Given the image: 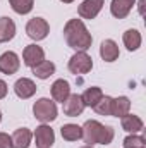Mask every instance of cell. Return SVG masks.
I'll return each instance as SVG.
<instances>
[{
    "label": "cell",
    "mask_w": 146,
    "mask_h": 148,
    "mask_svg": "<svg viewBox=\"0 0 146 148\" xmlns=\"http://www.w3.org/2000/svg\"><path fill=\"white\" fill-rule=\"evenodd\" d=\"M64 38L67 45L74 48L76 52H86L93 43V38L88 33V28L84 26L81 19L67 21V24L64 26Z\"/></svg>",
    "instance_id": "1"
},
{
    "label": "cell",
    "mask_w": 146,
    "mask_h": 148,
    "mask_svg": "<svg viewBox=\"0 0 146 148\" xmlns=\"http://www.w3.org/2000/svg\"><path fill=\"white\" fill-rule=\"evenodd\" d=\"M83 129V140L86 145L93 147V145H110L113 136H115V131L112 126H103L100 124L98 121H86L84 126L81 127Z\"/></svg>",
    "instance_id": "2"
},
{
    "label": "cell",
    "mask_w": 146,
    "mask_h": 148,
    "mask_svg": "<svg viewBox=\"0 0 146 148\" xmlns=\"http://www.w3.org/2000/svg\"><path fill=\"white\" fill-rule=\"evenodd\" d=\"M33 114H35V117L38 121H41L43 124L52 122V121L57 119V105L50 98H40L33 105Z\"/></svg>",
    "instance_id": "3"
},
{
    "label": "cell",
    "mask_w": 146,
    "mask_h": 148,
    "mask_svg": "<svg viewBox=\"0 0 146 148\" xmlns=\"http://www.w3.org/2000/svg\"><path fill=\"white\" fill-rule=\"evenodd\" d=\"M93 67V59L86 52H76L69 60V71L72 74H86Z\"/></svg>",
    "instance_id": "4"
},
{
    "label": "cell",
    "mask_w": 146,
    "mask_h": 148,
    "mask_svg": "<svg viewBox=\"0 0 146 148\" xmlns=\"http://www.w3.org/2000/svg\"><path fill=\"white\" fill-rule=\"evenodd\" d=\"M26 33H28V36L31 38V40H45V38L48 36V33H50V26H48V23L45 21V19H41V17H33V19H29V23L26 24Z\"/></svg>",
    "instance_id": "5"
},
{
    "label": "cell",
    "mask_w": 146,
    "mask_h": 148,
    "mask_svg": "<svg viewBox=\"0 0 146 148\" xmlns=\"http://www.w3.org/2000/svg\"><path fill=\"white\" fill-rule=\"evenodd\" d=\"M35 141H36L38 148H50L55 143V133L50 126L46 124H41L38 126L36 131H35Z\"/></svg>",
    "instance_id": "6"
},
{
    "label": "cell",
    "mask_w": 146,
    "mask_h": 148,
    "mask_svg": "<svg viewBox=\"0 0 146 148\" xmlns=\"http://www.w3.org/2000/svg\"><path fill=\"white\" fill-rule=\"evenodd\" d=\"M103 5H105V0H84L79 5L77 12L83 19H95L103 9Z\"/></svg>",
    "instance_id": "7"
},
{
    "label": "cell",
    "mask_w": 146,
    "mask_h": 148,
    "mask_svg": "<svg viewBox=\"0 0 146 148\" xmlns=\"http://www.w3.org/2000/svg\"><path fill=\"white\" fill-rule=\"evenodd\" d=\"M62 109H64V114L67 117H77L81 115L83 110H84V103L81 100V95H69L65 98V102H62Z\"/></svg>",
    "instance_id": "8"
},
{
    "label": "cell",
    "mask_w": 146,
    "mask_h": 148,
    "mask_svg": "<svg viewBox=\"0 0 146 148\" xmlns=\"http://www.w3.org/2000/svg\"><path fill=\"white\" fill-rule=\"evenodd\" d=\"M19 66H21V62H19L17 53H14V52H5V53L0 55V73L7 74V76L16 74L17 69H19Z\"/></svg>",
    "instance_id": "9"
},
{
    "label": "cell",
    "mask_w": 146,
    "mask_h": 148,
    "mask_svg": "<svg viewBox=\"0 0 146 148\" xmlns=\"http://www.w3.org/2000/svg\"><path fill=\"white\" fill-rule=\"evenodd\" d=\"M23 59H24V64L28 67H35L40 62L45 60V52L38 45H28L23 52Z\"/></svg>",
    "instance_id": "10"
},
{
    "label": "cell",
    "mask_w": 146,
    "mask_h": 148,
    "mask_svg": "<svg viewBox=\"0 0 146 148\" xmlns=\"http://www.w3.org/2000/svg\"><path fill=\"white\" fill-rule=\"evenodd\" d=\"M14 91H16V95H17L19 98L28 100V98H31V97L36 93V84H35L31 79H28V77H21V79L16 81Z\"/></svg>",
    "instance_id": "11"
},
{
    "label": "cell",
    "mask_w": 146,
    "mask_h": 148,
    "mask_svg": "<svg viewBox=\"0 0 146 148\" xmlns=\"http://www.w3.org/2000/svg\"><path fill=\"white\" fill-rule=\"evenodd\" d=\"M134 2L136 0H112V3H110L112 16L117 17V19L127 17L129 12H131V9H132V5H134Z\"/></svg>",
    "instance_id": "12"
},
{
    "label": "cell",
    "mask_w": 146,
    "mask_h": 148,
    "mask_svg": "<svg viewBox=\"0 0 146 148\" xmlns=\"http://www.w3.org/2000/svg\"><path fill=\"white\" fill-rule=\"evenodd\" d=\"M10 138H12V148H29L33 134L29 129L21 127V129H16Z\"/></svg>",
    "instance_id": "13"
},
{
    "label": "cell",
    "mask_w": 146,
    "mask_h": 148,
    "mask_svg": "<svg viewBox=\"0 0 146 148\" xmlns=\"http://www.w3.org/2000/svg\"><path fill=\"white\" fill-rule=\"evenodd\" d=\"M71 95V86L65 79H57L53 84H52V97L55 102H65V98Z\"/></svg>",
    "instance_id": "14"
},
{
    "label": "cell",
    "mask_w": 146,
    "mask_h": 148,
    "mask_svg": "<svg viewBox=\"0 0 146 148\" xmlns=\"http://www.w3.org/2000/svg\"><path fill=\"white\" fill-rule=\"evenodd\" d=\"M119 47L113 40H105L102 41V47H100V55L105 62H113L119 59Z\"/></svg>",
    "instance_id": "15"
},
{
    "label": "cell",
    "mask_w": 146,
    "mask_h": 148,
    "mask_svg": "<svg viewBox=\"0 0 146 148\" xmlns=\"http://www.w3.org/2000/svg\"><path fill=\"white\" fill-rule=\"evenodd\" d=\"M122 121H120V124H122V129L124 131H127V133H138V131H141L143 127H145V124H143V121H141V117H138V115H132V114H126V115H122L120 117Z\"/></svg>",
    "instance_id": "16"
},
{
    "label": "cell",
    "mask_w": 146,
    "mask_h": 148,
    "mask_svg": "<svg viewBox=\"0 0 146 148\" xmlns=\"http://www.w3.org/2000/svg\"><path fill=\"white\" fill-rule=\"evenodd\" d=\"M102 97H103L102 88H98V86H91V88H88V90L81 95V100H83L84 107H95V105L100 102Z\"/></svg>",
    "instance_id": "17"
},
{
    "label": "cell",
    "mask_w": 146,
    "mask_h": 148,
    "mask_svg": "<svg viewBox=\"0 0 146 148\" xmlns=\"http://www.w3.org/2000/svg\"><path fill=\"white\" fill-rule=\"evenodd\" d=\"M131 110V102L127 97H117L112 100V115L113 117H122Z\"/></svg>",
    "instance_id": "18"
},
{
    "label": "cell",
    "mask_w": 146,
    "mask_h": 148,
    "mask_svg": "<svg viewBox=\"0 0 146 148\" xmlns=\"http://www.w3.org/2000/svg\"><path fill=\"white\" fill-rule=\"evenodd\" d=\"M16 35V24L10 17H0V41H10Z\"/></svg>",
    "instance_id": "19"
},
{
    "label": "cell",
    "mask_w": 146,
    "mask_h": 148,
    "mask_svg": "<svg viewBox=\"0 0 146 148\" xmlns=\"http://www.w3.org/2000/svg\"><path fill=\"white\" fill-rule=\"evenodd\" d=\"M122 40H124V45L129 52H134L141 47V33L138 29H127L124 33Z\"/></svg>",
    "instance_id": "20"
},
{
    "label": "cell",
    "mask_w": 146,
    "mask_h": 148,
    "mask_svg": "<svg viewBox=\"0 0 146 148\" xmlns=\"http://www.w3.org/2000/svg\"><path fill=\"white\" fill-rule=\"evenodd\" d=\"M60 134L65 141H77L79 138H83V129L77 124H64L60 127Z\"/></svg>",
    "instance_id": "21"
},
{
    "label": "cell",
    "mask_w": 146,
    "mask_h": 148,
    "mask_svg": "<svg viewBox=\"0 0 146 148\" xmlns=\"http://www.w3.org/2000/svg\"><path fill=\"white\" fill-rule=\"evenodd\" d=\"M31 69H33V74L36 77H40V79H48L52 74L55 73V64L50 62V60H43V62H40L38 66L31 67Z\"/></svg>",
    "instance_id": "22"
},
{
    "label": "cell",
    "mask_w": 146,
    "mask_h": 148,
    "mask_svg": "<svg viewBox=\"0 0 146 148\" xmlns=\"http://www.w3.org/2000/svg\"><path fill=\"white\" fill-rule=\"evenodd\" d=\"M9 3H10L12 10L17 14H29L33 10L35 0H9Z\"/></svg>",
    "instance_id": "23"
},
{
    "label": "cell",
    "mask_w": 146,
    "mask_h": 148,
    "mask_svg": "<svg viewBox=\"0 0 146 148\" xmlns=\"http://www.w3.org/2000/svg\"><path fill=\"white\" fill-rule=\"evenodd\" d=\"M112 97H102L100 98V102L93 107L96 114H100V115H112Z\"/></svg>",
    "instance_id": "24"
},
{
    "label": "cell",
    "mask_w": 146,
    "mask_h": 148,
    "mask_svg": "<svg viewBox=\"0 0 146 148\" xmlns=\"http://www.w3.org/2000/svg\"><path fill=\"white\" fill-rule=\"evenodd\" d=\"M124 148H146L145 138L143 136H136V134H129L124 140Z\"/></svg>",
    "instance_id": "25"
},
{
    "label": "cell",
    "mask_w": 146,
    "mask_h": 148,
    "mask_svg": "<svg viewBox=\"0 0 146 148\" xmlns=\"http://www.w3.org/2000/svg\"><path fill=\"white\" fill-rule=\"evenodd\" d=\"M0 148H12V138L7 133H0Z\"/></svg>",
    "instance_id": "26"
},
{
    "label": "cell",
    "mask_w": 146,
    "mask_h": 148,
    "mask_svg": "<svg viewBox=\"0 0 146 148\" xmlns=\"http://www.w3.org/2000/svg\"><path fill=\"white\" fill-rule=\"evenodd\" d=\"M5 95H7V83L0 79V100L5 98Z\"/></svg>",
    "instance_id": "27"
},
{
    "label": "cell",
    "mask_w": 146,
    "mask_h": 148,
    "mask_svg": "<svg viewBox=\"0 0 146 148\" xmlns=\"http://www.w3.org/2000/svg\"><path fill=\"white\" fill-rule=\"evenodd\" d=\"M60 2H64V3H71V2H74V0H60Z\"/></svg>",
    "instance_id": "28"
},
{
    "label": "cell",
    "mask_w": 146,
    "mask_h": 148,
    "mask_svg": "<svg viewBox=\"0 0 146 148\" xmlns=\"http://www.w3.org/2000/svg\"><path fill=\"white\" fill-rule=\"evenodd\" d=\"M81 148H93V147H89V145H86V147H81Z\"/></svg>",
    "instance_id": "29"
},
{
    "label": "cell",
    "mask_w": 146,
    "mask_h": 148,
    "mask_svg": "<svg viewBox=\"0 0 146 148\" xmlns=\"http://www.w3.org/2000/svg\"><path fill=\"white\" fill-rule=\"evenodd\" d=\"M0 121H2V112H0Z\"/></svg>",
    "instance_id": "30"
}]
</instances>
